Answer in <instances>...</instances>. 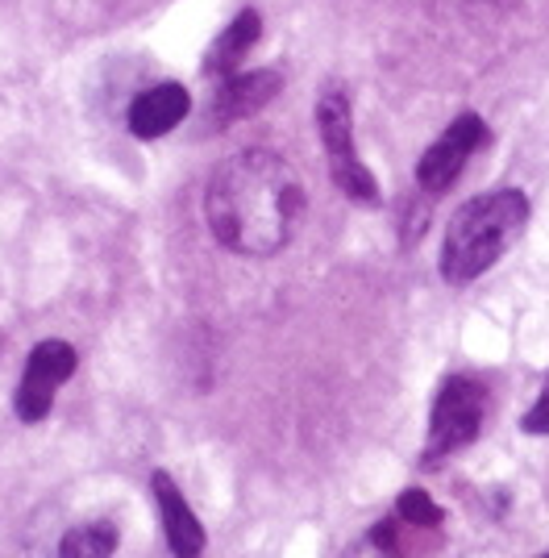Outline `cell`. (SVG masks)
I'll return each mask as SVG.
<instances>
[{
    "label": "cell",
    "mask_w": 549,
    "mask_h": 558,
    "mask_svg": "<svg viewBox=\"0 0 549 558\" xmlns=\"http://www.w3.org/2000/svg\"><path fill=\"white\" fill-rule=\"evenodd\" d=\"M308 213L300 171L274 150H237L217 163L205 187V217L212 238L246 258L279 255Z\"/></svg>",
    "instance_id": "cell-1"
},
{
    "label": "cell",
    "mask_w": 549,
    "mask_h": 558,
    "mask_svg": "<svg viewBox=\"0 0 549 558\" xmlns=\"http://www.w3.org/2000/svg\"><path fill=\"white\" fill-rule=\"evenodd\" d=\"M525 221L528 201L516 187H500V192L466 201L450 217L446 238H441V258H437L441 276L450 283H471V279L487 276L508 255V246L521 238Z\"/></svg>",
    "instance_id": "cell-2"
},
{
    "label": "cell",
    "mask_w": 549,
    "mask_h": 558,
    "mask_svg": "<svg viewBox=\"0 0 549 558\" xmlns=\"http://www.w3.org/2000/svg\"><path fill=\"white\" fill-rule=\"evenodd\" d=\"M317 130L329 171H333V184L358 205H379V184H375V175L366 171V163L354 150V113H350V100H345L342 88H329L320 96Z\"/></svg>",
    "instance_id": "cell-3"
},
{
    "label": "cell",
    "mask_w": 549,
    "mask_h": 558,
    "mask_svg": "<svg viewBox=\"0 0 549 558\" xmlns=\"http://www.w3.org/2000/svg\"><path fill=\"white\" fill-rule=\"evenodd\" d=\"M483 417H487V388L471 375H450L434 400L425 459H441V454H454L466 442H475Z\"/></svg>",
    "instance_id": "cell-4"
},
{
    "label": "cell",
    "mask_w": 549,
    "mask_h": 558,
    "mask_svg": "<svg viewBox=\"0 0 549 558\" xmlns=\"http://www.w3.org/2000/svg\"><path fill=\"white\" fill-rule=\"evenodd\" d=\"M75 363H80L75 347L59 342V338H46V342L29 350L22 384H17V421H25V425L42 421L50 413V404H54V392L75 375Z\"/></svg>",
    "instance_id": "cell-5"
},
{
    "label": "cell",
    "mask_w": 549,
    "mask_h": 558,
    "mask_svg": "<svg viewBox=\"0 0 549 558\" xmlns=\"http://www.w3.org/2000/svg\"><path fill=\"white\" fill-rule=\"evenodd\" d=\"M483 142H487V125H483L475 113H462L454 125H450V130L420 155L416 184L425 187L429 196H441L446 187H454V180L462 175V167H466V159L479 150Z\"/></svg>",
    "instance_id": "cell-6"
},
{
    "label": "cell",
    "mask_w": 549,
    "mask_h": 558,
    "mask_svg": "<svg viewBox=\"0 0 549 558\" xmlns=\"http://www.w3.org/2000/svg\"><path fill=\"white\" fill-rule=\"evenodd\" d=\"M155 500H159V517L162 530H167V546L175 558H200L205 555V525L200 517L192 512V505L183 500L180 484L167 475V471H155Z\"/></svg>",
    "instance_id": "cell-7"
},
{
    "label": "cell",
    "mask_w": 549,
    "mask_h": 558,
    "mask_svg": "<svg viewBox=\"0 0 549 558\" xmlns=\"http://www.w3.org/2000/svg\"><path fill=\"white\" fill-rule=\"evenodd\" d=\"M192 113V93L183 84H155L142 96H134L130 105V134L142 142H155L162 134H171L183 117Z\"/></svg>",
    "instance_id": "cell-8"
},
{
    "label": "cell",
    "mask_w": 549,
    "mask_h": 558,
    "mask_svg": "<svg viewBox=\"0 0 549 558\" xmlns=\"http://www.w3.org/2000/svg\"><path fill=\"white\" fill-rule=\"evenodd\" d=\"M283 88V75L279 71H237V75H229V80H221V88H217V130H225V125H233V121H242V117L258 113L267 100H271L274 93Z\"/></svg>",
    "instance_id": "cell-9"
},
{
    "label": "cell",
    "mask_w": 549,
    "mask_h": 558,
    "mask_svg": "<svg viewBox=\"0 0 549 558\" xmlns=\"http://www.w3.org/2000/svg\"><path fill=\"white\" fill-rule=\"evenodd\" d=\"M258 34H263V22H258V13H254V9L237 13V17H233V25H229L225 34L217 38V47L208 50V59H205L208 75H217V80H229V75H237L242 59H246V54L254 50V43H258Z\"/></svg>",
    "instance_id": "cell-10"
},
{
    "label": "cell",
    "mask_w": 549,
    "mask_h": 558,
    "mask_svg": "<svg viewBox=\"0 0 549 558\" xmlns=\"http://www.w3.org/2000/svg\"><path fill=\"white\" fill-rule=\"evenodd\" d=\"M117 542L121 534L113 521H88L59 537V558H113Z\"/></svg>",
    "instance_id": "cell-11"
},
{
    "label": "cell",
    "mask_w": 549,
    "mask_h": 558,
    "mask_svg": "<svg viewBox=\"0 0 549 558\" xmlns=\"http://www.w3.org/2000/svg\"><path fill=\"white\" fill-rule=\"evenodd\" d=\"M345 558H404L400 555V537H395V525L383 521V525H375V530H366L350 550Z\"/></svg>",
    "instance_id": "cell-12"
},
{
    "label": "cell",
    "mask_w": 549,
    "mask_h": 558,
    "mask_svg": "<svg viewBox=\"0 0 549 558\" xmlns=\"http://www.w3.org/2000/svg\"><path fill=\"white\" fill-rule=\"evenodd\" d=\"M395 509H400V517H404L408 525H420V530H434V525H441V509L429 500V492H420V488L400 492Z\"/></svg>",
    "instance_id": "cell-13"
},
{
    "label": "cell",
    "mask_w": 549,
    "mask_h": 558,
    "mask_svg": "<svg viewBox=\"0 0 549 558\" xmlns=\"http://www.w3.org/2000/svg\"><path fill=\"white\" fill-rule=\"evenodd\" d=\"M525 425L528 434H549V379H546V388H541V396L533 400V409L525 413Z\"/></svg>",
    "instance_id": "cell-14"
},
{
    "label": "cell",
    "mask_w": 549,
    "mask_h": 558,
    "mask_svg": "<svg viewBox=\"0 0 549 558\" xmlns=\"http://www.w3.org/2000/svg\"><path fill=\"white\" fill-rule=\"evenodd\" d=\"M546 558H549V555H546Z\"/></svg>",
    "instance_id": "cell-15"
}]
</instances>
